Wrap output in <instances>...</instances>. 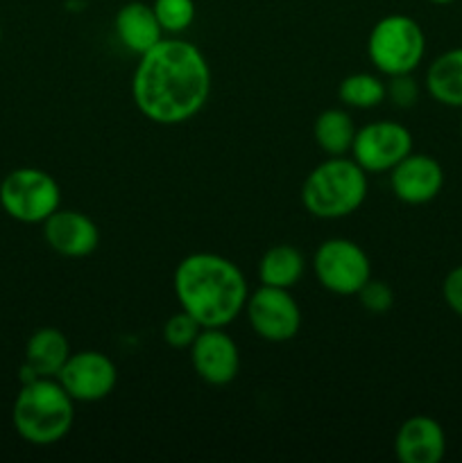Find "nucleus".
Instances as JSON below:
<instances>
[{"label": "nucleus", "mask_w": 462, "mask_h": 463, "mask_svg": "<svg viewBox=\"0 0 462 463\" xmlns=\"http://www.w3.org/2000/svg\"><path fill=\"white\" fill-rule=\"evenodd\" d=\"M211 66L195 43L161 39L139 57L131 77V99L154 125L175 127L193 120L211 98Z\"/></svg>", "instance_id": "f257e3e1"}, {"label": "nucleus", "mask_w": 462, "mask_h": 463, "mask_svg": "<svg viewBox=\"0 0 462 463\" xmlns=\"http://www.w3.org/2000/svg\"><path fill=\"white\" fill-rule=\"evenodd\" d=\"M181 310L202 328H226L238 319L249 298L247 280L229 258L211 251H195L177 265L172 279Z\"/></svg>", "instance_id": "f03ea898"}, {"label": "nucleus", "mask_w": 462, "mask_h": 463, "mask_svg": "<svg viewBox=\"0 0 462 463\" xmlns=\"http://www.w3.org/2000/svg\"><path fill=\"white\" fill-rule=\"evenodd\" d=\"M14 430L32 446L62 441L75 420V401L57 378H39L23 384L12 410Z\"/></svg>", "instance_id": "7ed1b4c3"}, {"label": "nucleus", "mask_w": 462, "mask_h": 463, "mask_svg": "<svg viewBox=\"0 0 462 463\" xmlns=\"http://www.w3.org/2000/svg\"><path fill=\"white\" fill-rule=\"evenodd\" d=\"M367 199V172L353 158L331 156L313 167L302 185V203L317 220L353 215Z\"/></svg>", "instance_id": "20e7f679"}, {"label": "nucleus", "mask_w": 462, "mask_h": 463, "mask_svg": "<svg viewBox=\"0 0 462 463\" xmlns=\"http://www.w3.org/2000/svg\"><path fill=\"white\" fill-rule=\"evenodd\" d=\"M426 54V34L406 14H388L374 23L367 36V57L383 75H410Z\"/></svg>", "instance_id": "39448f33"}, {"label": "nucleus", "mask_w": 462, "mask_h": 463, "mask_svg": "<svg viewBox=\"0 0 462 463\" xmlns=\"http://www.w3.org/2000/svg\"><path fill=\"white\" fill-rule=\"evenodd\" d=\"M62 203V190L53 175L39 167H18L0 184V206L23 224H43Z\"/></svg>", "instance_id": "423d86ee"}, {"label": "nucleus", "mask_w": 462, "mask_h": 463, "mask_svg": "<svg viewBox=\"0 0 462 463\" xmlns=\"http://www.w3.org/2000/svg\"><path fill=\"white\" fill-rule=\"evenodd\" d=\"M315 279L326 292L338 297H356L371 279V262L365 249L347 238L324 240L313 256Z\"/></svg>", "instance_id": "0eeeda50"}, {"label": "nucleus", "mask_w": 462, "mask_h": 463, "mask_svg": "<svg viewBox=\"0 0 462 463\" xmlns=\"http://www.w3.org/2000/svg\"><path fill=\"white\" fill-rule=\"evenodd\" d=\"M245 315L254 333L270 344L290 342L302 330V307L290 289L261 285L245 303Z\"/></svg>", "instance_id": "6e6552de"}, {"label": "nucleus", "mask_w": 462, "mask_h": 463, "mask_svg": "<svg viewBox=\"0 0 462 463\" xmlns=\"http://www.w3.org/2000/svg\"><path fill=\"white\" fill-rule=\"evenodd\" d=\"M412 152V134L394 120H376L361 127L351 145V158L367 172H390Z\"/></svg>", "instance_id": "1a4fd4ad"}, {"label": "nucleus", "mask_w": 462, "mask_h": 463, "mask_svg": "<svg viewBox=\"0 0 462 463\" xmlns=\"http://www.w3.org/2000/svg\"><path fill=\"white\" fill-rule=\"evenodd\" d=\"M57 380L75 402H98L111 396L116 389L118 369L104 353L80 351L71 353Z\"/></svg>", "instance_id": "9d476101"}, {"label": "nucleus", "mask_w": 462, "mask_h": 463, "mask_svg": "<svg viewBox=\"0 0 462 463\" xmlns=\"http://www.w3.org/2000/svg\"><path fill=\"white\" fill-rule=\"evenodd\" d=\"M190 362L199 380L211 387H226L240 371L238 344L225 328H202L190 346Z\"/></svg>", "instance_id": "9b49d317"}, {"label": "nucleus", "mask_w": 462, "mask_h": 463, "mask_svg": "<svg viewBox=\"0 0 462 463\" xmlns=\"http://www.w3.org/2000/svg\"><path fill=\"white\" fill-rule=\"evenodd\" d=\"M390 185L399 202L421 206L433 202L442 193L444 170L438 158L410 152L390 170Z\"/></svg>", "instance_id": "f8f14e48"}, {"label": "nucleus", "mask_w": 462, "mask_h": 463, "mask_svg": "<svg viewBox=\"0 0 462 463\" xmlns=\"http://www.w3.org/2000/svg\"><path fill=\"white\" fill-rule=\"evenodd\" d=\"M43 238L63 258H86L98 249L100 231L89 215L71 208H57L43 222Z\"/></svg>", "instance_id": "ddd939ff"}, {"label": "nucleus", "mask_w": 462, "mask_h": 463, "mask_svg": "<svg viewBox=\"0 0 462 463\" xmlns=\"http://www.w3.org/2000/svg\"><path fill=\"white\" fill-rule=\"evenodd\" d=\"M394 455L401 463H439L447 455V434L430 416H410L394 437Z\"/></svg>", "instance_id": "4468645a"}, {"label": "nucleus", "mask_w": 462, "mask_h": 463, "mask_svg": "<svg viewBox=\"0 0 462 463\" xmlns=\"http://www.w3.org/2000/svg\"><path fill=\"white\" fill-rule=\"evenodd\" d=\"M113 30H116L118 41L139 57L163 39V30L159 25L152 5L139 3V0L118 9L116 18H113Z\"/></svg>", "instance_id": "2eb2a0df"}, {"label": "nucleus", "mask_w": 462, "mask_h": 463, "mask_svg": "<svg viewBox=\"0 0 462 463\" xmlns=\"http://www.w3.org/2000/svg\"><path fill=\"white\" fill-rule=\"evenodd\" d=\"M71 357L68 337L57 328H39L25 344V362L36 378H57Z\"/></svg>", "instance_id": "dca6fc26"}, {"label": "nucleus", "mask_w": 462, "mask_h": 463, "mask_svg": "<svg viewBox=\"0 0 462 463\" xmlns=\"http://www.w3.org/2000/svg\"><path fill=\"white\" fill-rule=\"evenodd\" d=\"M426 90L438 104L462 111V45L439 54L426 71Z\"/></svg>", "instance_id": "f3484780"}, {"label": "nucleus", "mask_w": 462, "mask_h": 463, "mask_svg": "<svg viewBox=\"0 0 462 463\" xmlns=\"http://www.w3.org/2000/svg\"><path fill=\"white\" fill-rule=\"evenodd\" d=\"M303 271H306L303 253L293 244H274L263 253L258 262V280L270 288L293 289L303 279Z\"/></svg>", "instance_id": "a211bd4d"}, {"label": "nucleus", "mask_w": 462, "mask_h": 463, "mask_svg": "<svg viewBox=\"0 0 462 463\" xmlns=\"http://www.w3.org/2000/svg\"><path fill=\"white\" fill-rule=\"evenodd\" d=\"M356 131L353 118L342 109H326L313 122L315 145L329 156H344L351 152Z\"/></svg>", "instance_id": "6ab92c4d"}, {"label": "nucleus", "mask_w": 462, "mask_h": 463, "mask_svg": "<svg viewBox=\"0 0 462 463\" xmlns=\"http://www.w3.org/2000/svg\"><path fill=\"white\" fill-rule=\"evenodd\" d=\"M338 95L351 109H374L385 102V81L371 72H353L338 86Z\"/></svg>", "instance_id": "aec40b11"}, {"label": "nucleus", "mask_w": 462, "mask_h": 463, "mask_svg": "<svg viewBox=\"0 0 462 463\" xmlns=\"http://www.w3.org/2000/svg\"><path fill=\"white\" fill-rule=\"evenodd\" d=\"M152 9L161 30L168 34H181L188 30L197 14L195 0H154Z\"/></svg>", "instance_id": "412c9836"}, {"label": "nucleus", "mask_w": 462, "mask_h": 463, "mask_svg": "<svg viewBox=\"0 0 462 463\" xmlns=\"http://www.w3.org/2000/svg\"><path fill=\"white\" fill-rule=\"evenodd\" d=\"M199 330H202V326L188 312L179 310L168 317V321L163 324V339L172 348H190L197 339Z\"/></svg>", "instance_id": "4be33fe9"}, {"label": "nucleus", "mask_w": 462, "mask_h": 463, "mask_svg": "<svg viewBox=\"0 0 462 463\" xmlns=\"http://www.w3.org/2000/svg\"><path fill=\"white\" fill-rule=\"evenodd\" d=\"M361 306L365 307L367 312L371 315H385V312L392 310L394 306V289L390 288L385 280H376L370 279L365 285L361 288V292L356 294Z\"/></svg>", "instance_id": "5701e85b"}, {"label": "nucleus", "mask_w": 462, "mask_h": 463, "mask_svg": "<svg viewBox=\"0 0 462 463\" xmlns=\"http://www.w3.org/2000/svg\"><path fill=\"white\" fill-rule=\"evenodd\" d=\"M385 99L394 104L397 109H412L419 99V86L410 75H394L385 84Z\"/></svg>", "instance_id": "b1692460"}, {"label": "nucleus", "mask_w": 462, "mask_h": 463, "mask_svg": "<svg viewBox=\"0 0 462 463\" xmlns=\"http://www.w3.org/2000/svg\"><path fill=\"white\" fill-rule=\"evenodd\" d=\"M442 298L453 315L462 319V265L453 267L442 283Z\"/></svg>", "instance_id": "393cba45"}, {"label": "nucleus", "mask_w": 462, "mask_h": 463, "mask_svg": "<svg viewBox=\"0 0 462 463\" xmlns=\"http://www.w3.org/2000/svg\"><path fill=\"white\" fill-rule=\"evenodd\" d=\"M428 3H433V5H451V3H456V0H428Z\"/></svg>", "instance_id": "a878e982"}, {"label": "nucleus", "mask_w": 462, "mask_h": 463, "mask_svg": "<svg viewBox=\"0 0 462 463\" xmlns=\"http://www.w3.org/2000/svg\"><path fill=\"white\" fill-rule=\"evenodd\" d=\"M460 136H462V118H460Z\"/></svg>", "instance_id": "bb28decb"}, {"label": "nucleus", "mask_w": 462, "mask_h": 463, "mask_svg": "<svg viewBox=\"0 0 462 463\" xmlns=\"http://www.w3.org/2000/svg\"><path fill=\"white\" fill-rule=\"evenodd\" d=\"M0 39H3V30H0Z\"/></svg>", "instance_id": "cd10ccee"}]
</instances>
